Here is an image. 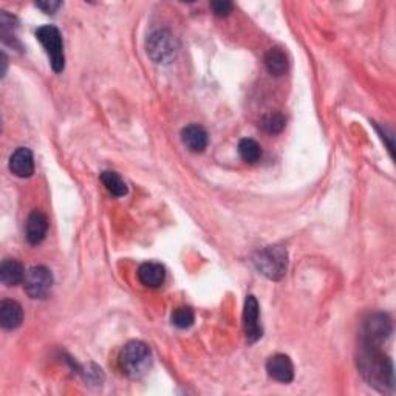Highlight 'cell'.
<instances>
[{"label": "cell", "mask_w": 396, "mask_h": 396, "mask_svg": "<svg viewBox=\"0 0 396 396\" xmlns=\"http://www.w3.org/2000/svg\"><path fill=\"white\" fill-rule=\"evenodd\" d=\"M392 320L384 313H375L364 320L361 344L383 349L384 342L392 336Z\"/></svg>", "instance_id": "5"}, {"label": "cell", "mask_w": 396, "mask_h": 396, "mask_svg": "<svg viewBox=\"0 0 396 396\" xmlns=\"http://www.w3.org/2000/svg\"><path fill=\"white\" fill-rule=\"evenodd\" d=\"M285 124H287V119L280 112L270 113V115L263 116V119L260 121V127L266 133H271V135L280 133L285 128Z\"/></svg>", "instance_id": "19"}, {"label": "cell", "mask_w": 396, "mask_h": 396, "mask_svg": "<svg viewBox=\"0 0 396 396\" xmlns=\"http://www.w3.org/2000/svg\"><path fill=\"white\" fill-rule=\"evenodd\" d=\"M145 48H148L149 58L155 64H171L176 58L179 53V44L176 39L171 31L167 30H157L148 37L145 42Z\"/></svg>", "instance_id": "4"}, {"label": "cell", "mask_w": 396, "mask_h": 396, "mask_svg": "<svg viewBox=\"0 0 396 396\" xmlns=\"http://www.w3.org/2000/svg\"><path fill=\"white\" fill-rule=\"evenodd\" d=\"M138 279L145 288H160L166 280L164 266L157 262H145L138 268Z\"/></svg>", "instance_id": "13"}, {"label": "cell", "mask_w": 396, "mask_h": 396, "mask_svg": "<svg viewBox=\"0 0 396 396\" xmlns=\"http://www.w3.org/2000/svg\"><path fill=\"white\" fill-rule=\"evenodd\" d=\"M10 171L19 179H30L35 174L33 152L27 148L16 149L10 158Z\"/></svg>", "instance_id": "10"}, {"label": "cell", "mask_w": 396, "mask_h": 396, "mask_svg": "<svg viewBox=\"0 0 396 396\" xmlns=\"http://www.w3.org/2000/svg\"><path fill=\"white\" fill-rule=\"evenodd\" d=\"M101 181L113 197L119 198V197H124L127 193V184L116 172H110V171L102 172Z\"/></svg>", "instance_id": "17"}, {"label": "cell", "mask_w": 396, "mask_h": 396, "mask_svg": "<svg viewBox=\"0 0 396 396\" xmlns=\"http://www.w3.org/2000/svg\"><path fill=\"white\" fill-rule=\"evenodd\" d=\"M181 140L186 148L193 153L205 152L209 143L208 132L198 124H191L181 131Z\"/></svg>", "instance_id": "12"}, {"label": "cell", "mask_w": 396, "mask_h": 396, "mask_svg": "<svg viewBox=\"0 0 396 396\" xmlns=\"http://www.w3.org/2000/svg\"><path fill=\"white\" fill-rule=\"evenodd\" d=\"M265 67L272 76L285 75L288 70V58L282 48H271L265 54Z\"/></svg>", "instance_id": "16"}, {"label": "cell", "mask_w": 396, "mask_h": 396, "mask_svg": "<svg viewBox=\"0 0 396 396\" xmlns=\"http://www.w3.org/2000/svg\"><path fill=\"white\" fill-rule=\"evenodd\" d=\"M256 270L266 279L277 282L285 277L288 270V253L284 246H266L253 256Z\"/></svg>", "instance_id": "3"}, {"label": "cell", "mask_w": 396, "mask_h": 396, "mask_svg": "<svg viewBox=\"0 0 396 396\" xmlns=\"http://www.w3.org/2000/svg\"><path fill=\"white\" fill-rule=\"evenodd\" d=\"M266 371L274 381L288 384L294 379V366L293 361L287 354L277 353L266 361Z\"/></svg>", "instance_id": "9"}, {"label": "cell", "mask_w": 396, "mask_h": 396, "mask_svg": "<svg viewBox=\"0 0 396 396\" xmlns=\"http://www.w3.org/2000/svg\"><path fill=\"white\" fill-rule=\"evenodd\" d=\"M119 368L132 379H140L148 373L152 366V352L148 344L141 341L127 342L118 358Z\"/></svg>", "instance_id": "2"}, {"label": "cell", "mask_w": 396, "mask_h": 396, "mask_svg": "<svg viewBox=\"0 0 396 396\" xmlns=\"http://www.w3.org/2000/svg\"><path fill=\"white\" fill-rule=\"evenodd\" d=\"M239 153L244 161L249 164L257 163L262 158V148L260 144L251 138H245L239 143Z\"/></svg>", "instance_id": "18"}, {"label": "cell", "mask_w": 396, "mask_h": 396, "mask_svg": "<svg viewBox=\"0 0 396 396\" xmlns=\"http://www.w3.org/2000/svg\"><path fill=\"white\" fill-rule=\"evenodd\" d=\"M48 231V218L44 212L33 211L28 218L25 224V237L30 245H39L42 244Z\"/></svg>", "instance_id": "11"}, {"label": "cell", "mask_w": 396, "mask_h": 396, "mask_svg": "<svg viewBox=\"0 0 396 396\" xmlns=\"http://www.w3.org/2000/svg\"><path fill=\"white\" fill-rule=\"evenodd\" d=\"M211 8L218 18H226V16H229V13L232 11L234 5L228 2V0H217V2L211 4Z\"/></svg>", "instance_id": "21"}, {"label": "cell", "mask_w": 396, "mask_h": 396, "mask_svg": "<svg viewBox=\"0 0 396 396\" xmlns=\"http://www.w3.org/2000/svg\"><path fill=\"white\" fill-rule=\"evenodd\" d=\"M358 367L362 378L368 385L375 387L383 393L393 392L395 375L393 364L389 356H385L383 349L361 344L358 354Z\"/></svg>", "instance_id": "1"}, {"label": "cell", "mask_w": 396, "mask_h": 396, "mask_svg": "<svg viewBox=\"0 0 396 396\" xmlns=\"http://www.w3.org/2000/svg\"><path fill=\"white\" fill-rule=\"evenodd\" d=\"M244 330L246 335V341L249 344L257 342L263 335V330L260 325V310H258V302L253 294L248 296L245 301Z\"/></svg>", "instance_id": "8"}, {"label": "cell", "mask_w": 396, "mask_h": 396, "mask_svg": "<svg viewBox=\"0 0 396 396\" xmlns=\"http://www.w3.org/2000/svg\"><path fill=\"white\" fill-rule=\"evenodd\" d=\"M23 284L31 299H44L53 287V274L47 266H33L27 271Z\"/></svg>", "instance_id": "7"}, {"label": "cell", "mask_w": 396, "mask_h": 396, "mask_svg": "<svg viewBox=\"0 0 396 396\" xmlns=\"http://www.w3.org/2000/svg\"><path fill=\"white\" fill-rule=\"evenodd\" d=\"M193 322H196V314H193L192 308H189V306H180V308L174 310V313H172V324L176 328L186 330V328L192 327Z\"/></svg>", "instance_id": "20"}, {"label": "cell", "mask_w": 396, "mask_h": 396, "mask_svg": "<svg viewBox=\"0 0 396 396\" xmlns=\"http://www.w3.org/2000/svg\"><path fill=\"white\" fill-rule=\"evenodd\" d=\"M25 270L20 262L14 258H5L0 265V280L6 287H16L25 280Z\"/></svg>", "instance_id": "15"}, {"label": "cell", "mask_w": 396, "mask_h": 396, "mask_svg": "<svg viewBox=\"0 0 396 396\" xmlns=\"http://www.w3.org/2000/svg\"><path fill=\"white\" fill-rule=\"evenodd\" d=\"M36 6L47 14H54L62 6V2H56V0H44V2H36Z\"/></svg>", "instance_id": "22"}, {"label": "cell", "mask_w": 396, "mask_h": 396, "mask_svg": "<svg viewBox=\"0 0 396 396\" xmlns=\"http://www.w3.org/2000/svg\"><path fill=\"white\" fill-rule=\"evenodd\" d=\"M36 39L45 48L53 71H64V68H66V54H64V40L61 31L53 25H44L37 28Z\"/></svg>", "instance_id": "6"}, {"label": "cell", "mask_w": 396, "mask_h": 396, "mask_svg": "<svg viewBox=\"0 0 396 396\" xmlns=\"http://www.w3.org/2000/svg\"><path fill=\"white\" fill-rule=\"evenodd\" d=\"M23 322V308L16 301H2L0 304V325L5 330H16Z\"/></svg>", "instance_id": "14"}]
</instances>
